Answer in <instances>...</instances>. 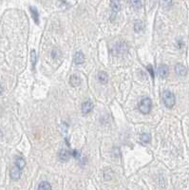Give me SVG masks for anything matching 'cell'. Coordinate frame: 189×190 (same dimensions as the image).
Instances as JSON below:
<instances>
[{
  "mask_svg": "<svg viewBox=\"0 0 189 190\" xmlns=\"http://www.w3.org/2000/svg\"><path fill=\"white\" fill-rule=\"evenodd\" d=\"M140 139H141L142 143L148 144L150 142V140H151V137H150V135L148 134V133H143V134L141 135V137H140Z\"/></svg>",
  "mask_w": 189,
  "mask_h": 190,
  "instance_id": "18",
  "label": "cell"
},
{
  "mask_svg": "<svg viewBox=\"0 0 189 190\" xmlns=\"http://www.w3.org/2000/svg\"><path fill=\"white\" fill-rule=\"evenodd\" d=\"M175 71L179 76H185L187 74V69L186 68L182 65V64H177L175 67Z\"/></svg>",
  "mask_w": 189,
  "mask_h": 190,
  "instance_id": "9",
  "label": "cell"
},
{
  "mask_svg": "<svg viewBox=\"0 0 189 190\" xmlns=\"http://www.w3.org/2000/svg\"><path fill=\"white\" fill-rule=\"evenodd\" d=\"M92 108H93V104L90 101H87V102L82 104V112L84 114L89 113L92 110Z\"/></svg>",
  "mask_w": 189,
  "mask_h": 190,
  "instance_id": "10",
  "label": "cell"
},
{
  "mask_svg": "<svg viewBox=\"0 0 189 190\" xmlns=\"http://www.w3.org/2000/svg\"><path fill=\"white\" fill-rule=\"evenodd\" d=\"M31 59L32 68L34 69L35 64H36V53H35V50H31Z\"/></svg>",
  "mask_w": 189,
  "mask_h": 190,
  "instance_id": "19",
  "label": "cell"
},
{
  "mask_svg": "<svg viewBox=\"0 0 189 190\" xmlns=\"http://www.w3.org/2000/svg\"><path fill=\"white\" fill-rule=\"evenodd\" d=\"M151 108H152V101L148 97L142 99L139 103V109L143 114H148Z\"/></svg>",
  "mask_w": 189,
  "mask_h": 190,
  "instance_id": "3",
  "label": "cell"
},
{
  "mask_svg": "<svg viewBox=\"0 0 189 190\" xmlns=\"http://www.w3.org/2000/svg\"><path fill=\"white\" fill-rule=\"evenodd\" d=\"M172 2H173V0H163V5L165 8H169L172 5Z\"/></svg>",
  "mask_w": 189,
  "mask_h": 190,
  "instance_id": "20",
  "label": "cell"
},
{
  "mask_svg": "<svg viewBox=\"0 0 189 190\" xmlns=\"http://www.w3.org/2000/svg\"><path fill=\"white\" fill-rule=\"evenodd\" d=\"M20 176H21V169H19L17 166H13L11 169V178L13 181H17L19 180Z\"/></svg>",
  "mask_w": 189,
  "mask_h": 190,
  "instance_id": "7",
  "label": "cell"
},
{
  "mask_svg": "<svg viewBox=\"0 0 189 190\" xmlns=\"http://www.w3.org/2000/svg\"><path fill=\"white\" fill-rule=\"evenodd\" d=\"M163 102L164 104V106L167 108H172L175 106L176 103V97L174 93H172L171 91L169 90H164L163 92Z\"/></svg>",
  "mask_w": 189,
  "mask_h": 190,
  "instance_id": "1",
  "label": "cell"
},
{
  "mask_svg": "<svg viewBox=\"0 0 189 190\" xmlns=\"http://www.w3.org/2000/svg\"><path fill=\"white\" fill-rule=\"evenodd\" d=\"M58 54H59V50H53L52 52H51V55H52L53 58H56L57 56H59Z\"/></svg>",
  "mask_w": 189,
  "mask_h": 190,
  "instance_id": "22",
  "label": "cell"
},
{
  "mask_svg": "<svg viewBox=\"0 0 189 190\" xmlns=\"http://www.w3.org/2000/svg\"><path fill=\"white\" fill-rule=\"evenodd\" d=\"M3 89H4V88H3V86H2L1 84H0V94H1V93L3 92Z\"/></svg>",
  "mask_w": 189,
  "mask_h": 190,
  "instance_id": "23",
  "label": "cell"
},
{
  "mask_svg": "<svg viewBox=\"0 0 189 190\" xmlns=\"http://www.w3.org/2000/svg\"><path fill=\"white\" fill-rule=\"evenodd\" d=\"M73 62L76 65H81L85 62V56L81 51H77L75 52L74 56H73Z\"/></svg>",
  "mask_w": 189,
  "mask_h": 190,
  "instance_id": "6",
  "label": "cell"
},
{
  "mask_svg": "<svg viewBox=\"0 0 189 190\" xmlns=\"http://www.w3.org/2000/svg\"><path fill=\"white\" fill-rule=\"evenodd\" d=\"M130 5L133 7L136 10H139L142 8L143 4H142V0H129Z\"/></svg>",
  "mask_w": 189,
  "mask_h": 190,
  "instance_id": "16",
  "label": "cell"
},
{
  "mask_svg": "<svg viewBox=\"0 0 189 190\" xmlns=\"http://www.w3.org/2000/svg\"><path fill=\"white\" fill-rule=\"evenodd\" d=\"M157 72L161 78H166L169 74V68L166 65H160L158 67Z\"/></svg>",
  "mask_w": 189,
  "mask_h": 190,
  "instance_id": "4",
  "label": "cell"
},
{
  "mask_svg": "<svg viewBox=\"0 0 189 190\" xmlns=\"http://www.w3.org/2000/svg\"><path fill=\"white\" fill-rule=\"evenodd\" d=\"M38 190H52V188H51V185L50 184V183L42 182L38 186Z\"/></svg>",
  "mask_w": 189,
  "mask_h": 190,
  "instance_id": "17",
  "label": "cell"
},
{
  "mask_svg": "<svg viewBox=\"0 0 189 190\" xmlns=\"http://www.w3.org/2000/svg\"><path fill=\"white\" fill-rule=\"evenodd\" d=\"M144 22L142 20H136L134 22V31L136 32H140L144 30Z\"/></svg>",
  "mask_w": 189,
  "mask_h": 190,
  "instance_id": "15",
  "label": "cell"
},
{
  "mask_svg": "<svg viewBox=\"0 0 189 190\" xmlns=\"http://www.w3.org/2000/svg\"><path fill=\"white\" fill-rule=\"evenodd\" d=\"M111 9H112V12L114 13H117L120 12V9H121V4H120V1L119 0H111Z\"/></svg>",
  "mask_w": 189,
  "mask_h": 190,
  "instance_id": "11",
  "label": "cell"
},
{
  "mask_svg": "<svg viewBox=\"0 0 189 190\" xmlns=\"http://www.w3.org/2000/svg\"><path fill=\"white\" fill-rule=\"evenodd\" d=\"M30 12L31 13V16L33 18V20L36 24H39V13L36 8L34 7H30Z\"/></svg>",
  "mask_w": 189,
  "mask_h": 190,
  "instance_id": "12",
  "label": "cell"
},
{
  "mask_svg": "<svg viewBox=\"0 0 189 190\" xmlns=\"http://www.w3.org/2000/svg\"><path fill=\"white\" fill-rule=\"evenodd\" d=\"M25 165H26V162H25L23 157H20V156L16 157V159H15V166H17L18 168L22 170L25 167Z\"/></svg>",
  "mask_w": 189,
  "mask_h": 190,
  "instance_id": "14",
  "label": "cell"
},
{
  "mask_svg": "<svg viewBox=\"0 0 189 190\" xmlns=\"http://www.w3.org/2000/svg\"><path fill=\"white\" fill-rule=\"evenodd\" d=\"M98 80H99V82L101 84H104V85L106 84L108 82V75H107V73L105 72V71L99 72V74H98Z\"/></svg>",
  "mask_w": 189,
  "mask_h": 190,
  "instance_id": "13",
  "label": "cell"
},
{
  "mask_svg": "<svg viewBox=\"0 0 189 190\" xmlns=\"http://www.w3.org/2000/svg\"><path fill=\"white\" fill-rule=\"evenodd\" d=\"M110 52L114 55V56H119V55H124L127 52V46L125 42L120 41L117 42L114 46H113L112 50Z\"/></svg>",
  "mask_w": 189,
  "mask_h": 190,
  "instance_id": "2",
  "label": "cell"
},
{
  "mask_svg": "<svg viewBox=\"0 0 189 190\" xmlns=\"http://www.w3.org/2000/svg\"><path fill=\"white\" fill-rule=\"evenodd\" d=\"M71 157V151H69L67 149H62L59 152V159L62 162H68Z\"/></svg>",
  "mask_w": 189,
  "mask_h": 190,
  "instance_id": "5",
  "label": "cell"
},
{
  "mask_svg": "<svg viewBox=\"0 0 189 190\" xmlns=\"http://www.w3.org/2000/svg\"><path fill=\"white\" fill-rule=\"evenodd\" d=\"M146 69H147L148 72H149V73H150V75H151V78L154 79V71H153V68H152V66L149 65V66H147V67H146Z\"/></svg>",
  "mask_w": 189,
  "mask_h": 190,
  "instance_id": "21",
  "label": "cell"
},
{
  "mask_svg": "<svg viewBox=\"0 0 189 190\" xmlns=\"http://www.w3.org/2000/svg\"><path fill=\"white\" fill-rule=\"evenodd\" d=\"M69 84L72 87H78L81 85V78L77 74H73L70 76V78H69Z\"/></svg>",
  "mask_w": 189,
  "mask_h": 190,
  "instance_id": "8",
  "label": "cell"
}]
</instances>
